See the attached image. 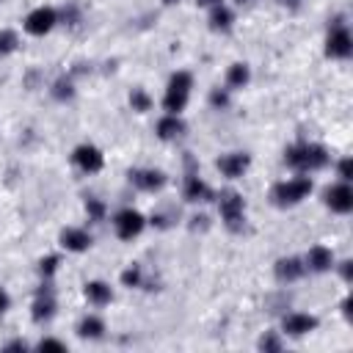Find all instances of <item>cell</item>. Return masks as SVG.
Instances as JSON below:
<instances>
[{"instance_id": "obj_26", "label": "cell", "mask_w": 353, "mask_h": 353, "mask_svg": "<svg viewBox=\"0 0 353 353\" xmlns=\"http://www.w3.org/2000/svg\"><path fill=\"white\" fill-rule=\"evenodd\" d=\"M17 44H19V39L14 30H0V55H11L17 50Z\"/></svg>"}, {"instance_id": "obj_13", "label": "cell", "mask_w": 353, "mask_h": 353, "mask_svg": "<svg viewBox=\"0 0 353 353\" xmlns=\"http://www.w3.org/2000/svg\"><path fill=\"white\" fill-rule=\"evenodd\" d=\"M303 265L312 273H325V270L334 268V251L325 248V245H312L309 254H306V259H303Z\"/></svg>"}, {"instance_id": "obj_16", "label": "cell", "mask_w": 353, "mask_h": 353, "mask_svg": "<svg viewBox=\"0 0 353 353\" xmlns=\"http://www.w3.org/2000/svg\"><path fill=\"white\" fill-rule=\"evenodd\" d=\"M61 245H63L66 251H72V254H80V251H85V248L91 245V234H88L85 229L69 226V229L61 232Z\"/></svg>"}, {"instance_id": "obj_10", "label": "cell", "mask_w": 353, "mask_h": 353, "mask_svg": "<svg viewBox=\"0 0 353 353\" xmlns=\"http://www.w3.org/2000/svg\"><path fill=\"white\" fill-rule=\"evenodd\" d=\"M251 165V157L245 152H229V154H221L218 157V171L229 179H240Z\"/></svg>"}, {"instance_id": "obj_20", "label": "cell", "mask_w": 353, "mask_h": 353, "mask_svg": "<svg viewBox=\"0 0 353 353\" xmlns=\"http://www.w3.org/2000/svg\"><path fill=\"white\" fill-rule=\"evenodd\" d=\"M232 22H234V14L221 3V6H215V8H210V28L212 30H221V33H226L229 28H232Z\"/></svg>"}, {"instance_id": "obj_30", "label": "cell", "mask_w": 353, "mask_h": 353, "mask_svg": "<svg viewBox=\"0 0 353 353\" xmlns=\"http://www.w3.org/2000/svg\"><path fill=\"white\" fill-rule=\"evenodd\" d=\"M336 171H339V179H342V182H350V179H353V163H350L347 157H342V160H339Z\"/></svg>"}, {"instance_id": "obj_38", "label": "cell", "mask_w": 353, "mask_h": 353, "mask_svg": "<svg viewBox=\"0 0 353 353\" xmlns=\"http://www.w3.org/2000/svg\"><path fill=\"white\" fill-rule=\"evenodd\" d=\"M237 3H248V0H237Z\"/></svg>"}, {"instance_id": "obj_4", "label": "cell", "mask_w": 353, "mask_h": 353, "mask_svg": "<svg viewBox=\"0 0 353 353\" xmlns=\"http://www.w3.org/2000/svg\"><path fill=\"white\" fill-rule=\"evenodd\" d=\"M218 210H221V218L223 223L232 229V232H240L245 226V201L237 190H221L218 196Z\"/></svg>"}, {"instance_id": "obj_6", "label": "cell", "mask_w": 353, "mask_h": 353, "mask_svg": "<svg viewBox=\"0 0 353 353\" xmlns=\"http://www.w3.org/2000/svg\"><path fill=\"white\" fill-rule=\"evenodd\" d=\"M143 226H146L143 215H141L138 210H132V207L116 212V218H113V229H116V234H119L121 240H132V237H138V234L143 232Z\"/></svg>"}, {"instance_id": "obj_18", "label": "cell", "mask_w": 353, "mask_h": 353, "mask_svg": "<svg viewBox=\"0 0 353 353\" xmlns=\"http://www.w3.org/2000/svg\"><path fill=\"white\" fill-rule=\"evenodd\" d=\"M185 135V121L176 116V113H168V116H163L160 121H157V138H163V141H176V138H182Z\"/></svg>"}, {"instance_id": "obj_34", "label": "cell", "mask_w": 353, "mask_h": 353, "mask_svg": "<svg viewBox=\"0 0 353 353\" xmlns=\"http://www.w3.org/2000/svg\"><path fill=\"white\" fill-rule=\"evenodd\" d=\"M199 6H204V8H215V6H221L223 0H196Z\"/></svg>"}, {"instance_id": "obj_5", "label": "cell", "mask_w": 353, "mask_h": 353, "mask_svg": "<svg viewBox=\"0 0 353 353\" xmlns=\"http://www.w3.org/2000/svg\"><path fill=\"white\" fill-rule=\"evenodd\" d=\"M353 52V36L350 30L336 19L334 28L328 30V39H325V55L328 58H350Z\"/></svg>"}, {"instance_id": "obj_23", "label": "cell", "mask_w": 353, "mask_h": 353, "mask_svg": "<svg viewBox=\"0 0 353 353\" xmlns=\"http://www.w3.org/2000/svg\"><path fill=\"white\" fill-rule=\"evenodd\" d=\"M52 97L61 99V102L72 99V97H74V83H72V77H58V80L52 83Z\"/></svg>"}, {"instance_id": "obj_28", "label": "cell", "mask_w": 353, "mask_h": 353, "mask_svg": "<svg viewBox=\"0 0 353 353\" xmlns=\"http://www.w3.org/2000/svg\"><path fill=\"white\" fill-rule=\"evenodd\" d=\"M85 212H88L91 221H102V218H105V204H102L99 199H88V201H85Z\"/></svg>"}, {"instance_id": "obj_27", "label": "cell", "mask_w": 353, "mask_h": 353, "mask_svg": "<svg viewBox=\"0 0 353 353\" xmlns=\"http://www.w3.org/2000/svg\"><path fill=\"white\" fill-rule=\"evenodd\" d=\"M58 265H61V256H55V254H50V256H44L41 262H39V273L44 276V279H50L55 270H58Z\"/></svg>"}, {"instance_id": "obj_15", "label": "cell", "mask_w": 353, "mask_h": 353, "mask_svg": "<svg viewBox=\"0 0 353 353\" xmlns=\"http://www.w3.org/2000/svg\"><path fill=\"white\" fill-rule=\"evenodd\" d=\"M182 196H185V201H210V199H212V188H210L199 174H190V176L185 179Z\"/></svg>"}, {"instance_id": "obj_37", "label": "cell", "mask_w": 353, "mask_h": 353, "mask_svg": "<svg viewBox=\"0 0 353 353\" xmlns=\"http://www.w3.org/2000/svg\"><path fill=\"white\" fill-rule=\"evenodd\" d=\"M163 3H165V6H171V3H179V0H163Z\"/></svg>"}, {"instance_id": "obj_24", "label": "cell", "mask_w": 353, "mask_h": 353, "mask_svg": "<svg viewBox=\"0 0 353 353\" xmlns=\"http://www.w3.org/2000/svg\"><path fill=\"white\" fill-rule=\"evenodd\" d=\"M130 105H132V110L146 113V110H152V97L143 88H132L130 91Z\"/></svg>"}, {"instance_id": "obj_9", "label": "cell", "mask_w": 353, "mask_h": 353, "mask_svg": "<svg viewBox=\"0 0 353 353\" xmlns=\"http://www.w3.org/2000/svg\"><path fill=\"white\" fill-rule=\"evenodd\" d=\"M72 160H74V165H77L80 171H85V174H97V171L105 165L102 152H99L97 146H91V143H80V146L72 152Z\"/></svg>"}, {"instance_id": "obj_17", "label": "cell", "mask_w": 353, "mask_h": 353, "mask_svg": "<svg viewBox=\"0 0 353 353\" xmlns=\"http://www.w3.org/2000/svg\"><path fill=\"white\" fill-rule=\"evenodd\" d=\"M30 314H33L36 323H44V320H50L55 314V298H52V290L50 287H41L36 292V301H33V312Z\"/></svg>"}, {"instance_id": "obj_21", "label": "cell", "mask_w": 353, "mask_h": 353, "mask_svg": "<svg viewBox=\"0 0 353 353\" xmlns=\"http://www.w3.org/2000/svg\"><path fill=\"white\" fill-rule=\"evenodd\" d=\"M251 80V69L248 63H232L229 72H226V85L229 88H245Z\"/></svg>"}, {"instance_id": "obj_8", "label": "cell", "mask_w": 353, "mask_h": 353, "mask_svg": "<svg viewBox=\"0 0 353 353\" xmlns=\"http://www.w3.org/2000/svg\"><path fill=\"white\" fill-rule=\"evenodd\" d=\"M323 201L331 212H339V215H347L353 210V190L347 182H336L331 185L325 193H323Z\"/></svg>"}, {"instance_id": "obj_36", "label": "cell", "mask_w": 353, "mask_h": 353, "mask_svg": "<svg viewBox=\"0 0 353 353\" xmlns=\"http://www.w3.org/2000/svg\"><path fill=\"white\" fill-rule=\"evenodd\" d=\"M6 350H25V342H11Z\"/></svg>"}, {"instance_id": "obj_31", "label": "cell", "mask_w": 353, "mask_h": 353, "mask_svg": "<svg viewBox=\"0 0 353 353\" xmlns=\"http://www.w3.org/2000/svg\"><path fill=\"white\" fill-rule=\"evenodd\" d=\"M259 347H262V350H279V347H281V342H279V336H276V334H265V336L259 339Z\"/></svg>"}, {"instance_id": "obj_1", "label": "cell", "mask_w": 353, "mask_h": 353, "mask_svg": "<svg viewBox=\"0 0 353 353\" xmlns=\"http://www.w3.org/2000/svg\"><path fill=\"white\" fill-rule=\"evenodd\" d=\"M331 160L328 149L320 146V143H295L284 152V163L301 174H309V171H320L325 168Z\"/></svg>"}, {"instance_id": "obj_14", "label": "cell", "mask_w": 353, "mask_h": 353, "mask_svg": "<svg viewBox=\"0 0 353 353\" xmlns=\"http://www.w3.org/2000/svg\"><path fill=\"white\" fill-rule=\"evenodd\" d=\"M273 273H276V279L279 281H298L303 273H306V265H303V259H298V256H281L279 262H276V268H273Z\"/></svg>"}, {"instance_id": "obj_3", "label": "cell", "mask_w": 353, "mask_h": 353, "mask_svg": "<svg viewBox=\"0 0 353 353\" xmlns=\"http://www.w3.org/2000/svg\"><path fill=\"white\" fill-rule=\"evenodd\" d=\"M190 88H193V77L188 72H174L168 85H165V97H163V108L168 113H182L185 105H188V97H190Z\"/></svg>"}, {"instance_id": "obj_11", "label": "cell", "mask_w": 353, "mask_h": 353, "mask_svg": "<svg viewBox=\"0 0 353 353\" xmlns=\"http://www.w3.org/2000/svg\"><path fill=\"white\" fill-rule=\"evenodd\" d=\"M130 182L138 188V190H146V193H154L165 185V174L157 171V168H132L130 171Z\"/></svg>"}, {"instance_id": "obj_22", "label": "cell", "mask_w": 353, "mask_h": 353, "mask_svg": "<svg viewBox=\"0 0 353 353\" xmlns=\"http://www.w3.org/2000/svg\"><path fill=\"white\" fill-rule=\"evenodd\" d=\"M77 334H80L83 339H99V336L105 334V323H102L97 314H88V317H83V320H80Z\"/></svg>"}, {"instance_id": "obj_32", "label": "cell", "mask_w": 353, "mask_h": 353, "mask_svg": "<svg viewBox=\"0 0 353 353\" xmlns=\"http://www.w3.org/2000/svg\"><path fill=\"white\" fill-rule=\"evenodd\" d=\"M39 350H66V345L58 342V339H50V336H47V339L39 342Z\"/></svg>"}, {"instance_id": "obj_29", "label": "cell", "mask_w": 353, "mask_h": 353, "mask_svg": "<svg viewBox=\"0 0 353 353\" xmlns=\"http://www.w3.org/2000/svg\"><path fill=\"white\" fill-rule=\"evenodd\" d=\"M210 105L212 108H226L229 105V88H212V94H210Z\"/></svg>"}, {"instance_id": "obj_2", "label": "cell", "mask_w": 353, "mask_h": 353, "mask_svg": "<svg viewBox=\"0 0 353 353\" xmlns=\"http://www.w3.org/2000/svg\"><path fill=\"white\" fill-rule=\"evenodd\" d=\"M309 193H312V176L301 174V176H292V179H284V182L273 185L270 199L279 207H292V204H301Z\"/></svg>"}, {"instance_id": "obj_35", "label": "cell", "mask_w": 353, "mask_h": 353, "mask_svg": "<svg viewBox=\"0 0 353 353\" xmlns=\"http://www.w3.org/2000/svg\"><path fill=\"white\" fill-rule=\"evenodd\" d=\"M8 309V295H6V290H0V314Z\"/></svg>"}, {"instance_id": "obj_12", "label": "cell", "mask_w": 353, "mask_h": 353, "mask_svg": "<svg viewBox=\"0 0 353 353\" xmlns=\"http://www.w3.org/2000/svg\"><path fill=\"white\" fill-rule=\"evenodd\" d=\"M281 328H284V334H290V336H306L309 331L317 328V317H314V314H306V312H290V314L284 317Z\"/></svg>"}, {"instance_id": "obj_33", "label": "cell", "mask_w": 353, "mask_h": 353, "mask_svg": "<svg viewBox=\"0 0 353 353\" xmlns=\"http://www.w3.org/2000/svg\"><path fill=\"white\" fill-rule=\"evenodd\" d=\"M339 273H342V279H345V281H350V279H353V262H350V259L339 262Z\"/></svg>"}, {"instance_id": "obj_19", "label": "cell", "mask_w": 353, "mask_h": 353, "mask_svg": "<svg viewBox=\"0 0 353 353\" xmlns=\"http://www.w3.org/2000/svg\"><path fill=\"white\" fill-rule=\"evenodd\" d=\"M83 292H85L88 303H94V306H105V303L113 301V290H110V284H105V281H88Z\"/></svg>"}, {"instance_id": "obj_25", "label": "cell", "mask_w": 353, "mask_h": 353, "mask_svg": "<svg viewBox=\"0 0 353 353\" xmlns=\"http://www.w3.org/2000/svg\"><path fill=\"white\" fill-rule=\"evenodd\" d=\"M121 281H124V287H141V284H143V270H141V265H130V268L121 273Z\"/></svg>"}, {"instance_id": "obj_7", "label": "cell", "mask_w": 353, "mask_h": 353, "mask_svg": "<svg viewBox=\"0 0 353 353\" xmlns=\"http://www.w3.org/2000/svg\"><path fill=\"white\" fill-rule=\"evenodd\" d=\"M55 22H58V11L50 8V6H39L25 17V30L30 36H44L55 28Z\"/></svg>"}]
</instances>
